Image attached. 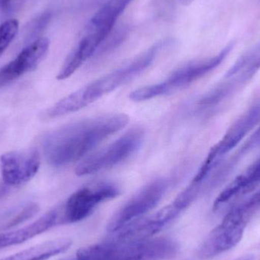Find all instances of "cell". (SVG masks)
<instances>
[{"instance_id": "44dd1931", "label": "cell", "mask_w": 260, "mask_h": 260, "mask_svg": "<svg viewBox=\"0 0 260 260\" xmlns=\"http://www.w3.org/2000/svg\"><path fill=\"white\" fill-rule=\"evenodd\" d=\"M178 1L183 6H188V5L191 4L194 0H178Z\"/></svg>"}, {"instance_id": "9a60e30c", "label": "cell", "mask_w": 260, "mask_h": 260, "mask_svg": "<svg viewBox=\"0 0 260 260\" xmlns=\"http://www.w3.org/2000/svg\"><path fill=\"white\" fill-rule=\"evenodd\" d=\"M73 244L70 238L47 241L0 260H47L68 250Z\"/></svg>"}, {"instance_id": "7c38bea8", "label": "cell", "mask_w": 260, "mask_h": 260, "mask_svg": "<svg viewBox=\"0 0 260 260\" xmlns=\"http://www.w3.org/2000/svg\"><path fill=\"white\" fill-rule=\"evenodd\" d=\"M260 70V56L253 59L245 68L218 84L198 101L202 108H211L222 103L245 86Z\"/></svg>"}, {"instance_id": "52a82bcc", "label": "cell", "mask_w": 260, "mask_h": 260, "mask_svg": "<svg viewBox=\"0 0 260 260\" xmlns=\"http://www.w3.org/2000/svg\"><path fill=\"white\" fill-rule=\"evenodd\" d=\"M120 192L117 185L108 182L79 189L59 206L62 224L82 221L89 216L99 204L116 198Z\"/></svg>"}, {"instance_id": "2e32d148", "label": "cell", "mask_w": 260, "mask_h": 260, "mask_svg": "<svg viewBox=\"0 0 260 260\" xmlns=\"http://www.w3.org/2000/svg\"><path fill=\"white\" fill-rule=\"evenodd\" d=\"M19 22L15 18L6 20L0 24V57L16 37Z\"/></svg>"}, {"instance_id": "e0dca14e", "label": "cell", "mask_w": 260, "mask_h": 260, "mask_svg": "<svg viewBox=\"0 0 260 260\" xmlns=\"http://www.w3.org/2000/svg\"><path fill=\"white\" fill-rule=\"evenodd\" d=\"M127 35V27H124V26L118 27V28L114 27V30L110 34L109 36L104 41L103 44L98 50L95 56H102V55L106 54L108 52H111V50H114L120 44H122L123 41H125Z\"/></svg>"}, {"instance_id": "ffe728a7", "label": "cell", "mask_w": 260, "mask_h": 260, "mask_svg": "<svg viewBox=\"0 0 260 260\" xmlns=\"http://www.w3.org/2000/svg\"><path fill=\"white\" fill-rule=\"evenodd\" d=\"M12 0H0V9L3 12L7 11L10 6V3Z\"/></svg>"}, {"instance_id": "5b68a950", "label": "cell", "mask_w": 260, "mask_h": 260, "mask_svg": "<svg viewBox=\"0 0 260 260\" xmlns=\"http://www.w3.org/2000/svg\"><path fill=\"white\" fill-rule=\"evenodd\" d=\"M260 103L250 107L227 130L222 139L211 148L206 160L192 182L203 183L218 167L223 157L233 150L244 137L259 123Z\"/></svg>"}, {"instance_id": "ac0fdd59", "label": "cell", "mask_w": 260, "mask_h": 260, "mask_svg": "<svg viewBox=\"0 0 260 260\" xmlns=\"http://www.w3.org/2000/svg\"><path fill=\"white\" fill-rule=\"evenodd\" d=\"M38 211H39V207L35 203L26 205L22 209L17 212L13 216L11 217L8 221L2 224L1 229L6 231L12 229L35 216Z\"/></svg>"}, {"instance_id": "4fadbf2b", "label": "cell", "mask_w": 260, "mask_h": 260, "mask_svg": "<svg viewBox=\"0 0 260 260\" xmlns=\"http://www.w3.org/2000/svg\"><path fill=\"white\" fill-rule=\"evenodd\" d=\"M260 184V158L228 185L214 202V212H219L254 190Z\"/></svg>"}, {"instance_id": "30bf717a", "label": "cell", "mask_w": 260, "mask_h": 260, "mask_svg": "<svg viewBox=\"0 0 260 260\" xmlns=\"http://www.w3.org/2000/svg\"><path fill=\"white\" fill-rule=\"evenodd\" d=\"M41 157L35 150L12 151L0 156V174L5 185L20 186L30 181L39 171Z\"/></svg>"}, {"instance_id": "7a4b0ae2", "label": "cell", "mask_w": 260, "mask_h": 260, "mask_svg": "<svg viewBox=\"0 0 260 260\" xmlns=\"http://www.w3.org/2000/svg\"><path fill=\"white\" fill-rule=\"evenodd\" d=\"M178 252L175 241L167 238H148L143 241H120L93 244L81 248L79 260H170Z\"/></svg>"}, {"instance_id": "9c48e42d", "label": "cell", "mask_w": 260, "mask_h": 260, "mask_svg": "<svg viewBox=\"0 0 260 260\" xmlns=\"http://www.w3.org/2000/svg\"><path fill=\"white\" fill-rule=\"evenodd\" d=\"M169 184L168 180L160 178L146 185L114 215L108 225L109 232H117L154 209L163 198Z\"/></svg>"}, {"instance_id": "8992f818", "label": "cell", "mask_w": 260, "mask_h": 260, "mask_svg": "<svg viewBox=\"0 0 260 260\" xmlns=\"http://www.w3.org/2000/svg\"><path fill=\"white\" fill-rule=\"evenodd\" d=\"M251 215L241 205L230 209L221 223L211 232L199 250V256L209 259L236 247L244 236Z\"/></svg>"}, {"instance_id": "3957f363", "label": "cell", "mask_w": 260, "mask_h": 260, "mask_svg": "<svg viewBox=\"0 0 260 260\" xmlns=\"http://www.w3.org/2000/svg\"><path fill=\"white\" fill-rule=\"evenodd\" d=\"M233 47V44H229L215 56L189 62L174 72L164 82L135 90L129 94V99L136 102H145L186 88L219 67Z\"/></svg>"}, {"instance_id": "7402d4cb", "label": "cell", "mask_w": 260, "mask_h": 260, "mask_svg": "<svg viewBox=\"0 0 260 260\" xmlns=\"http://www.w3.org/2000/svg\"><path fill=\"white\" fill-rule=\"evenodd\" d=\"M67 260H79V259H77V258H76V259H67Z\"/></svg>"}, {"instance_id": "d6986e66", "label": "cell", "mask_w": 260, "mask_h": 260, "mask_svg": "<svg viewBox=\"0 0 260 260\" xmlns=\"http://www.w3.org/2000/svg\"><path fill=\"white\" fill-rule=\"evenodd\" d=\"M260 147V127L246 141L241 149L236 153L234 157L236 160H240L247 153Z\"/></svg>"}, {"instance_id": "277c9868", "label": "cell", "mask_w": 260, "mask_h": 260, "mask_svg": "<svg viewBox=\"0 0 260 260\" xmlns=\"http://www.w3.org/2000/svg\"><path fill=\"white\" fill-rule=\"evenodd\" d=\"M171 42L169 39L158 41L135 58L129 63L76 91L84 108L105 94L112 92L145 71L155 60L163 49Z\"/></svg>"}, {"instance_id": "5bb4252c", "label": "cell", "mask_w": 260, "mask_h": 260, "mask_svg": "<svg viewBox=\"0 0 260 260\" xmlns=\"http://www.w3.org/2000/svg\"><path fill=\"white\" fill-rule=\"evenodd\" d=\"M61 224L62 218L59 206L25 227L0 234V250L22 244Z\"/></svg>"}, {"instance_id": "ba28073f", "label": "cell", "mask_w": 260, "mask_h": 260, "mask_svg": "<svg viewBox=\"0 0 260 260\" xmlns=\"http://www.w3.org/2000/svg\"><path fill=\"white\" fill-rule=\"evenodd\" d=\"M144 138L143 129L135 128L106 148L87 157L78 165V176L90 175L112 168L129 157L140 146Z\"/></svg>"}, {"instance_id": "6da1fadb", "label": "cell", "mask_w": 260, "mask_h": 260, "mask_svg": "<svg viewBox=\"0 0 260 260\" xmlns=\"http://www.w3.org/2000/svg\"><path fill=\"white\" fill-rule=\"evenodd\" d=\"M129 122L123 114H111L82 120L53 130L44 137L43 150L52 166L73 163L102 141L123 129Z\"/></svg>"}, {"instance_id": "8fae6325", "label": "cell", "mask_w": 260, "mask_h": 260, "mask_svg": "<svg viewBox=\"0 0 260 260\" xmlns=\"http://www.w3.org/2000/svg\"><path fill=\"white\" fill-rule=\"evenodd\" d=\"M50 40L38 38L24 47L15 59L0 69V89L38 68L50 49Z\"/></svg>"}]
</instances>
